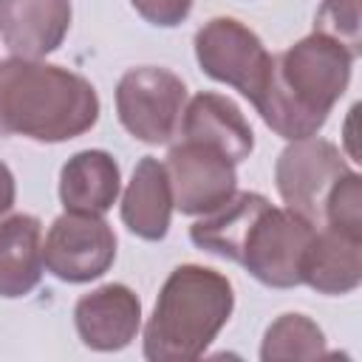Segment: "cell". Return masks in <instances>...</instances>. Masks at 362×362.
I'll return each instance as SVG.
<instances>
[{"mask_svg":"<svg viewBox=\"0 0 362 362\" xmlns=\"http://www.w3.org/2000/svg\"><path fill=\"white\" fill-rule=\"evenodd\" d=\"M354 59L345 45L314 31L283 54H272L266 82L252 105L280 139H311L348 90Z\"/></svg>","mask_w":362,"mask_h":362,"instance_id":"6da1fadb","label":"cell"},{"mask_svg":"<svg viewBox=\"0 0 362 362\" xmlns=\"http://www.w3.org/2000/svg\"><path fill=\"white\" fill-rule=\"evenodd\" d=\"M99 122L96 88L54 62L0 59V139L25 136L42 144L71 141Z\"/></svg>","mask_w":362,"mask_h":362,"instance_id":"7a4b0ae2","label":"cell"},{"mask_svg":"<svg viewBox=\"0 0 362 362\" xmlns=\"http://www.w3.org/2000/svg\"><path fill=\"white\" fill-rule=\"evenodd\" d=\"M232 308L235 291L226 274L198 263L175 266L144 325V359L192 362L204 356L229 322Z\"/></svg>","mask_w":362,"mask_h":362,"instance_id":"3957f363","label":"cell"},{"mask_svg":"<svg viewBox=\"0 0 362 362\" xmlns=\"http://www.w3.org/2000/svg\"><path fill=\"white\" fill-rule=\"evenodd\" d=\"M184 105V79L158 65L130 68L116 85L119 122L133 139L144 144H167L178 133Z\"/></svg>","mask_w":362,"mask_h":362,"instance_id":"277c9868","label":"cell"},{"mask_svg":"<svg viewBox=\"0 0 362 362\" xmlns=\"http://www.w3.org/2000/svg\"><path fill=\"white\" fill-rule=\"evenodd\" d=\"M348 161L342 150L325 139H300L288 141V147L274 161V184L277 192L294 215L305 218L311 226H322V212L328 192L348 173Z\"/></svg>","mask_w":362,"mask_h":362,"instance_id":"5b68a950","label":"cell"},{"mask_svg":"<svg viewBox=\"0 0 362 362\" xmlns=\"http://www.w3.org/2000/svg\"><path fill=\"white\" fill-rule=\"evenodd\" d=\"M195 59L201 71L223 85H232L240 96L255 102L260 93L272 54L260 37L235 17H212L195 31Z\"/></svg>","mask_w":362,"mask_h":362,"instance_id":"8992f818","label":"cell"},{"mask_svg":"<svg viewBox=\"0 0 362 362\" xmlns=\"http://www.w3.org/2000/svg\"><path fill=\"white\" fill-rule=\"evenodd\" d=\"M314 229L317 226L291 209L269 204L252 223L238 263L269 288H294L300 286V263L314 238Z\"/></svg>","mask_w":362,"mask_h":362,"instance_id":"52a82bcc","label":"cell"},{"mask_svg":"<svg viewBox=\"0 0 362 362\" xmlns=\"http://www.w3.org/2000/svg\"><path fill=\"white\" fill-rule=\"evenodd\" d=\"M116 260V235L102 215L65 212L54 218L45 243L42 266L62 283L99 280Z\"/></svg>","mask_w":362,"mask_h":362,"instance_id":"ba28073f","label":"cell"},{"mask_svg":"<svg viewBox=\"0 0 362 362\" xmlns=\"http://www.w3.org/2000/svg\"><path fill=\"white\" fill-rule=\"evenodd\" d=\"M173 204L184 215H206L238 192L235 164L218 150L181 139L167 153Z\"/></svg>","mask_w":362,"mask_h":362,"instance_id":"9c48e42d","label":"cell"},{"mask_svg":"<svg viewBox=\"0 0 362 362\" xmlns=\"http://www.w3.org/2000/svg\"><path fill=\"white\" fill-rule=\"evenodd\" d=\"M74 325L90 351H122L141 328V300L124 283H105L76 300Z\"/></svg>","mask_w":362,"mask_h":362,"instance_id":"30bf717a","label":"cell"},{"mask_svg":"<svg viewBox=\"0 0 362 362\" xmlns=\"http://www.w3.org/2000/svg\"><path fill=\"white\" fill-rule=\"evenodd\" d=\"M181 139L206 144L226 156L232 164H240L255 150V133L243 110L223 93L201 90L195 93L181 113Z\"/></svg>","mask_w":362,"mask_h":362,"instance_id":"8fae6325","label":"cell"},{"mask_svg":"<svg viewBox=\"0 0 362 362\" xmlns=\"http://www.w3.org/2000/svg\"><path fill=\"white\" fill-rule=\"evenodd\" d=\"M71 28V0H0V40L14 57L54 54Z\"/></svg>","mask_w":362,"mask_h":362,"instance_id":"7c38bea8","label":"cell"},{"mask_svg":"<svg viewBox=\"0 0 362 362\" xmlns=\"http://www.w3.org/2000/svg\"><path fill=\"white\" fill-rule=\"evenodd\" d=\"M300 283L317 294H351L362 283V238L334 226L314 229L300 263Z\"/></svg>","mask_w":362,"mask_h":362,"instance_id":"4fadbf2b","label":"cell"},{"mask_svg":"<svg viewBox=\"0 0 362 362\" xmlns=\"http://www.w3.org/2000/svg\"><path fill=\"white\" fill-rule=\"evenodd\" d=\"M173 189L164 161L144 156L122 195V223L141 240H164L173 221Z\"/></svg>","mask_w":362,"mask_h":362,"instance_id":"5bb4252c","label":"cell"},{"mask_svg":"<svg viewBox=\"0 0 362 362\" xmlns=\"http://www.w3.org/2000/svg\"><path fill=\"white\" fill-rule=\"evenodd\" d=\"M122 189V173L107 150H79L59 170V201L65 212L105 215Z\"/></svg>","mask_w":362,"mask_h":362,"instance_id":"9a60e30c","label":"cell"},{"mask_svg":"<svg viewBox=\"0 0 362 362\" xmlns=\"http://www.w3.org/2000/svg\"><path fill=\"white\" fill-rule=\"evenodd\" d=\"M42 223L17 212L0 218V297L17 300L37 288L42 277Z\"/></svg>","mask_w":362,"mask_h":362,"instance_id":"2e32d148","label":"cell"},{"mask_svg":"<svg viewBox=\"0 0 362 362\" xmlns=\"http://www.w3.org/2000/svg\"><path fill=\"white\" fill-rule=\"evenodd\" d=\"M269 204L272 201L260 192H235L229 201L201 215V221L189 226V240L204 252H212L238 263L252 223L260 218V212Z\"/></svg>","mask_w":362,"mask_h":362,"instance_id":"e0dca14e","label":"cell"},{"mask_svg":"<svg viewBox=\"0 0 362 362\" xmlns=\"http://www.w3.org/2000/svg\"><path fill=\"white\" fill-rule=\"evenodd\" d=\"M325 334L322 328L305 317V314H283L277 317L260 342V359L263 362H280V359H317L325 356Z\"/></svg>","mask_w":362,"mask_h":362,"instance_id":"ac0fdd59","label":"cell"},{"mask_svg":"<svg viewBox=\"0 0 362 362\" xmlns=\"http://www.w3.org/2000/svg\"><path fill=\"white\" fill-rule=\"evenodd\" d=\"M322 226H334L362 238V178L356 170H348L328 192Z\"/></svg>","mask_w":362,"mask_h":362,"instance_id":"d6986e66","label":"cell"},{"mask_svg":"<svg viewBox=\"0 0 362 362\" xmlns=\"http://www.w3.org/2000/svg\"><path fill=\"white\" fill-rule=\"evenodd\" d=\"M359 0H322L314 17V31L337 40L354 57L362 54V34H359Z\"/></svg>","mask_w":362,"mask_h":362,"instance_id":"ffe728a7","label":"cell"},{"mask_svg":"<svg viewBox=\"0 0 362 362\" xmlns=\"http://www.w3.org/2000/svg\"><path fill=\"white\" fill-rule=\"evenodd\" d=\"M195 0H130V6L136 8V14L141 20H147L150 25L158 28H175L181 25L189 11H192Z\"/></svg>","mask_w":362,"mask_h":362,"instance_id":"44dd1931","label":"cell"},{"mask_svg":"<svg viewBox=\"0 0 362 362\" xmlns=\"http://www.w3.org/2000/svg\"><path fill=\"white\" fill-rule=\"evenodd\" d=\"M14 198H17V184H14V175L11 170L0 161V218H6L14 206Z\"/></svg>","mask_w":362,"mask_h":362,"instance_id":"7402d4cb","label":"cell"}]
</instances>
